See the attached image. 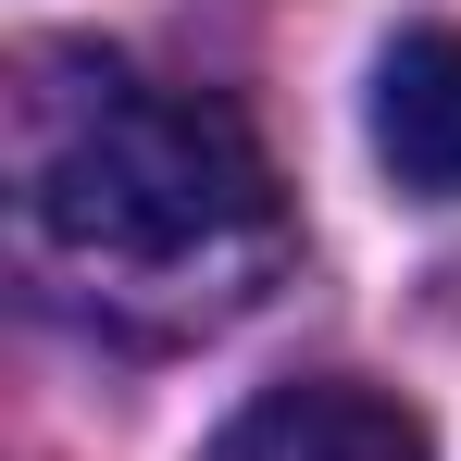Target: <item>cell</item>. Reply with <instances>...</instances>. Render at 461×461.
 Segmentation results:
<instances>
[{
  "instance_id": "obj_1",
  "label": "cell",
  "mask_w": 461,
  "mask_h": 461,
  "mask_svg": "<svg viewBox=\"0 0 461 461\" xmlns=\"http://www.w3.org/2000/svg\"><path fill=\"white\" fill-rule=\"evenodd\" d=\"M13 225L63 300L125 324H212L275 275L287 200L225 100L162 87L113 50H25Z\"/></svg>"
},
{
  "instance_id": "obj_2",
  "label": "cell",
  "mask_w": 461,
  "mask_h": 461,
  "mask_svg": "<svg viewBox=\"0 0 461 461\" xmlns=\"http://www.w3.org/2000/svg\"><path fill=\"white\" fill-rule=\"evenodd\" d=\"M200 461H437V449H424V424L399 399L312 375V386H262Z\"/></svg>"
},
{
  "instance_id": "obj_3",
  "label": "cell",
  "mask_w": 461,
  "mask_h": 461,
  "mask_svg": "<svg viewBox=\"0 0 461 461\" xmlns=\"http://www.w3.org/2000/svg\"><path fill=\"white\" fill-rule=\"evenodd\" d=\"M375 162L411 200H461V25H411L375 63Z\"/></svg>"
}]
</instances>
